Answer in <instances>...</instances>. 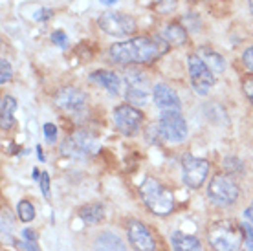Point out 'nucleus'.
I'll return each mask as SVG.
<instances>
[{
    "instance_id": "1",
    "label": "nucleus",
    "mask_w": 253,
    "mask_h": 251,
    "mask_svg": "<svg viewBox=\"0 0 253 251\" xmlns=\"http://www.w3.org/2000/svg\"><path fill=\"white\" fill-rule=\"evenodd\" d=\"M167 50H169V42L165 39L136 37L125 42L112 44L108 55L118 64H145L154 63Z\"/></svg>"
},
{
    "instance_id": "2",
    "label": "nucleus",
    "mask_w": 253,
    "mask_h": 251,
    "mask_svg": "<svg viewBox=\"0 0 253 251\" xmlns=\"http://www.w3.org/2000/svg\"><path fill=\"white\" fill-rule=\"evenodd\" d=\"M141 198L145 202V206L149 211L154 214H169L174 209V198L169 189H165L160 182H156L154 178H147L141 189Z\"/></svg>"
},
{
    "instance_id": "3",
    "label": "nucleus",
    "mask_w": 253,
    "mask_h": 251,
    "mask_svg": "<svg viewBox=\"0 0 253 251\" xmlns=\"http://www.w3.org/2000/svg\"><path fill=\"white\" fill-rule=\"evenodd\" d=\"M208 240L215 251H239L242 244V224L233 222H216L209 229Z\"/></svg>"
},
{
    "instance_id": "4",
    "label": "nucleus",
    "mask_w": 253,
    "mask_h": 251,
    "mask_svg": "<svg viewBox=\"0 0 253 251\" xmlns=\"http://www.w3.org/2000/svg\"><path fill=\"white\" fill-rule=\"evenodd\" d=\"M158 130L169 143H182L187 138V123L180 110H164L160 116Z\"/></svg>"
},
{
    "instance_id": "5",
    "label": "nucleus",
    "mask_w": 253,
    "mask_h": 251,
    "mask_svg": "<svg viewBox=\"0 0 253 251\" xmlns=\"http://www.w3.org/2000/svg\"><path fill=\"white\" fill-rule=\"evenodd\" d=\"M97 149H99L97 139L90 132H84V130L74 132L61 145V152H63L64 156L76 158V160L92 156V154L97 152Z\"/></svg>"
},
{
    "instance_id": "6",
    "label": "nucleus",
    "mask_w": 253,
    "mask_h": 251,
    "mask_svg": "<svg viewBox=\"0 0 253 251\" xmlns=\"http://www.w3.org/2000/svg\"><path fill=\"white\" fill-rule=\"evenodd\" d=\"M239 193H241L239 185L229 176H215L208 187V198L220 208L235 204L239 198Z\"/></svg>"
},
{
    "instance_id": "7",
    "label": "nucleus",
    "mask_w": 253,
    "mask_h": 251,
    "mask_svg": "<svg viewBox=\"0 0 253 251\" xmlns=\"http://www.w3.org/2000/svg\"><path fill=\"white\" fill-rule=\"evenodd\" d=\"M187 66H189L191 84L195 88V92L198 95H206L211 90V86L215 84L213 72L206 66V63L196 53L187 57Z\"/></svg>"
},
{
    "instance_id": "8",
    "label": "nucleus",
    "mask_w": 253,
    "mask_h": 251,
    "mask_svg": "<svg viewBox=\"0 0 253 251\" xmlns=\"http://www.w3.org/2000/svg\"><path fill=\"white\" fill-rule=\"evenodd\" d=\"M97 24L103 32L108 35H114V37H123V35H130L136 32V20L125 13L118 11L103 13L97 20Z\"/></svg>"
},
{
    "instance_id": "9",
    "label": "nucleus",
    "mask_w": 253,
    "mask_h": 251,
    "mask_svg": "<svg viewBox=\"0 0 253 251\" xmlns=\"http://www.w3.org/2000/svg\"><path fill=\"white\" fill-rule=\"evenodd\" d=\"M53 101H55L57 108L68 114H81L86 108V94L74 86H64L57 90Z\"/></svg>"
},
{
    "instance_id": "10",
    "label": "nucleus",
    "mask_w": 253,
    "mask_h": 251,
    "mask_svg": "<svg viewBox=\"0 0 253 251\" xmlns=\"http://www.w3.org/2000/svg\"><path fill=\"white\" fill-rule=\"evenodd\" d=\"M141 121H143V114L130 105H121L114 110V123L118 126V130L123 132L125 136L138 134Z\"/></svg>"
},
{
    "instance_id": "11",
    "label": "nucleus",
    "mask_w": 253,
    "mask_h": 251,
    "mask_svg": "<svg viewBox=\"0 0 253 251\" xmlns=\"http://www.w3.org/2000/svg\"><path fill=\"white\" fill-rule=\"evenodd\" d=\"M184 183L191 189H198L206 182V176H208L209 164L202 158L195 156H185L184 158Z\"/></svg>"
},
{
    "instance_id": "12",
    "label": "nucleus",
    "mask_w": 253,
    "mask_h": 251,
    "mask_svg": "<svg viewBox=\"0 0 253 251\" xmlns=\"http://www.w3.org/2000/svg\"><path fill=\"white\" fill-rule=\"evenodd\" d=\"M126 237H128V242L132 244V248L136 251H154L156 250V244H154V239L149 233L141 222L138 220H130L128 226H126Z\"/></svg>"
},
{
    "instance_id": "13",
    "label": "nucleus",
    "mask_w": 253,
    "mask_h": 251,
    "mask_svg": "<svg viewBox=\"0 0 253 251\" xmlns=\"http://www.w3.org/2000/svg\"><path fill=\"white\" fill-rule=\"evenodd\" d=\"M152 101L162 112L164 110H180L182 108V103H180V97L176 95V92L171 86L162 84V83L152 88Z\"/></svg>"
},
{
    "instance_id": "14",
    "label": "nucleus",
    "mask_w": 253,
    "mask_h": 251,
    "mask_svg": "<svg viewBox=\"0 0 253 251\" xmlns=\"http://www.w3.org/2000/svg\"><path fill=\"white\" fill-rule=\"evenodd\" d=\"M196 55L202 59L206 66H208L213 74H224V70H226V61H224V57L220 53H216L215 50H211L209 46H200L198 50H196Z\"/></svg>"
},
{
    "instance_id": "15",
    "label": "nucleus",
    "mask_w": 253,
    "mask_h": 251,
    "mask_svg": "<svg viewBox=\"0 0 253 251\" xmlns=\"http://www.w3.org/2000/svg\"><path fill=\"white\" fill-rule=\"evenodd\" d=\"M90 81L101 84V86L105 88V90H108L112 95L120 94L121 81L114 72H108V70H97V72H92V74H90Z\"/></svg>"
},
{
    "instance_id": "16",
    "label": "nucleus",
    "mask_w": 253,
    "mask_h": 251,
    "mask_svg": "<svg viewBox=\"0 0 253 251\" xmlns=\"http://www.w3.org/2000/svg\"><path fill=\"white\" fill-rule=\"evenodd\" d=\"M94 251H126V248L118 235L105 231L94 240Z\"/></svg>"
},
{
    "instance_id": "17",
    "label": "nucleus",
    "mask_w": 253,
    "mask_h": 251,
    "mask_svg": "<svg viewBox=\"0 0 253 251\" xmlns=\"http://www.w3.org/2000/svg\"><path fill=\"white\" fill-rule=\"evenodd\" d=\"M15 110H17V101L11 95L2 97V107H0V126L2 130H9L15 125Z\"/></svg>"
},
{
    "instance_id": "18",
    "label": "nucleus",
    "mask_w": 253,
    "mask_h": 251,
    "mask_svg": "<svg viewBox=\"0 0 253 251\" xmlns=\"http://www.w3.org/2000/svg\"><path fill=\"white\" fill-rule=\"evenodd\" d=\"M171 242L174 251H202L200 240L193 237V235H185V233L176 231L171 237Z\"/></svg>"
},
{
    "instance_id": "19",
    "label": "nucleus",
    "mask_w": 253,
    "mask_h": 251,
    "mask_svg": "<svg viewBox=\"0 0 253 251\" xmlns=\"http://www.w3.org/2000/svg\"><path fill=\"white\" fill-rule=\"evenodd\" d=\"M164 39L169 44H172V46H182V44L187 42V30H185V28L182 24L171 22V24L165 26Z\"/></svg>"
},
{
    "instance_id": "20",
    "label": "nucleus",
    "mask_w": 253,
    "mask_h": 251,
    "mask_svg": "<svg viewBox=\"0 0 253 251\" xmlns=\"http://www.w3.org/2000/svg\"><path fill=\"white\" fill-rule=\"evenodd\" d=\"M79 216L84 224H99L103 218H105V209H103L101 204H88V206H83L79 209Z\"/></svg>"
},
{
    "instance_id": "21",
    "label": "nucleus",
    "mask_w": 253,
    "mask_h": 251,
    "mask_svg": "<svg viewBox=\"0 0 253 251\" xmlns=\"http://www.w3.org/2000/svg\"><path fill=\"white\" fill-rule=\"evenodd\" d=\"M125 84L126 88H138V90H145L149 92V79L143 72H138V70H126L125 72Z\"/></svg>"
},
{
    "instance_id": "22",
    "label": "nucleus",
    "mask_w": 253,
    "mask_h": 251,
    "mask_svg": "<svg viewBox=\"0 0 253 251\" xmlns=\"http://www.w3.org/2000/svg\"><path fill=\"white\" fill-rule=\"evenodd\" d=\"M125 99L128 105L143 107V105H147V101H149V92H145V90H138V88H126Z\"/></svg>"
},
{
    "instance_id": "23",
    "label": "nucleus",
    "mask_w": 253,
    "mask_h": 251,
    "mask_svg": "<svg viewBox=\"0 0 253 251\" xmlns=\"http://www.w3.org/2000/svg\"><path fill=\"white\" fill-rule=\"evenodd\" d=\"M17 214H19L20 222H32L35 218V208L32 206V202L20 200L17 206Z\"/></svg>"
},
{
    "instance_id": "24",
    "label": "nucleus",
    "mask_w": 253,
    "mask_h": 251,
    "mask_svg": "<svg viewBox=\"0 0 253 251\" xmlns=\"http://www.w3.org/2000/svg\"><path fill=\"white\" fill-rule=\"evenodd\" d=\"M222 167H224V170L229 172V174H242V172H244V164H242V160H239V158H235V156L224 158Z\"/></svg>"
},
{
    "instance_id": "25",
    "label": "nucleus",
    "mask_w": 253,
    "mask_h": 251,
    "mask_svg": "<svg viewBox=\"0 0 253 251\" xmlns=\"http://www.w3.org/2000/svg\"><path fill=\"white\" fill-rule=\"evenodd\" d=\"M0 233H2V239L4 240H9L11 239V233H13V218L11 214L7 213V211H2L0 214Z\"/></svg>"
},
{
    "instance_id": "26",
    "label": "nucleus",
    "mask_w": 253,
    "mask_h": 251,
    "mask_svg": "<svg viewBox=\"0 0 253 251\" xmlns=\"http://www.w3.org/2000/svg\"><path fill=\"white\" fill-rule=\"evenodd\" d=\"M187 30V32H198L200 28H202V22H200V19H198V15H193V13H189V15H185L184 17V24H182Z\"/></svg>"
},
{
    "instance_id": "27",
    "label": "nucleus",
    "mask_w": 253,
    "mask_h": 251,
    "mask_svg": "<svg viewBox=\"0 0 253 251\" xmlns=\"http://www.w3.org/2000/svg\"><path fill=\"white\" fill-rule=\"evenodd\" d=\"M11 76H13V70H11L9 61L0 59V83H2V84H6L7 81H11Z\"/></svg>"
},
{
    "instance_id": "28",
    "label": "nucleus",
    "mask_w": 253,
    "mask_h": 251,
    "mask_svg": "<svg viewBox=\"0 0 253 251\" xmlns=\"http://www.w3.org/2000/svg\"><path fill=\"white\" fill-rule=\"evenodd\" d=\"M242 231H244V240H246L248 251H253V226L250 222H242Z\"/></svg>"
},
{
    "instance_id": "29",
    "label": "nucleus",
    "mask_w": 253,
    "mask_h": 251,
    "mask_svg": "<svg viewBox=\"0 0 253 251\" xmlns=\"http://www.w3.org/2000/svg\"><path fill=\"white\" fill-rule=\"evenodd\" d=\"M50 41L53 44H57L59 48H66V46H68V37H66V35H64V32H61V30H57V32H53L50 35Z\"/></svg>"
},
{
    "instance_id": "30",
    "label": "nucleus",
    "mask_w": 253,
    "mask_h": 251,
    "mask_svg": "<svg viewBox=\"0 0 253 251\" xmlns=\"http://www.w3.org/2000/svg\"><path fill=\"white\" fill-rule=\"evenodd\" d=\"M44 139L48 143H55V139H57V126L53 125V123H46L44 125Z\"/></svg>"
},
{
    "instance_id": "31",
    "label": "nucleus",
    "mask_w": 253,
    "mask_h": 251,
    "mask_svg": "<svg viewBox=\"0 0 253 251\" xmlns=\"http://www.w3.org/2000/svg\"><path fill=\"white\" fill-rule=\"evenodd\" d=\"M53 17V11L48 9V7H42V9H37V11L33 13V19L39 20V22H44V20L51 19Z\"/></svg>"
},
{
    "instance_id": "32",
    "label": "nucleus",
    "mask_w": 253,
    "mask_h": 251,
    "mask_svg": "<svg viewBox=\"0 0 253 251\" xmlns=\"http://www.w3.org/2000/svg\"><path fill=\"white\" fill-rule=\"evenodd\" d=\"M41 189H42L44 198L48 200L50 198V174L48 172H42V176H41Z\"/></svg>"
},
{
    "instance_id": "33",
    "label": "nucleus",
    "mask_w": 253,
    "mask_h": 251,
    "mask_svg": "<svg viewBox=\"0 0 253 251\" xmlns=\"http://www.w3.org/2000/svg\"><path fill=\"white\" fill-rule=\"evenodd\" d=\"M242 63L246 66L250 72H253V46H250L246 51H244V55H242Z\"/></svg>"
},
{
    "instance_id": "34",
    "label": "nucleus",
    "mask_w": 253,
    "mask_h": 251,
    "mask_svg": "<svg viewBox=\"0 0 253 251\" xmlns=\"http://www.w3.org/2000/svg\"><path fill=\"white\" fill-rule=\"evenodd\" d=\"M242 90H244V94L250 97V101L253 103V77H248L246 81L242 83Z\"/></svg>"
},
{
    "instance_id": "35",
    "label": "nucleus",
    "mask_w": 253,
    "mask_h": 251,
    "mask_svg": "<svg viewBox=\"0 0 253 251\" xmlns=\"http://www.w3.org/2000/svg\"><path fill=\"white\" fill-rule=\"evenodd\" d=\"M22 237L26 239V242H35V240H37V233L32 231V229H24V231H22Z\"/></svg>"
},
{
    "instance_id": "36",
    "label": "nucleus",
    "mask_w": 253,
    "mask_h": 251,
    "mask_svg": "<svg viewBox=\"0 0 253 251\" xmlns=\"http://www.w3.org/2000/svg\"><path fill=\"white\" fill-rule=\"evenodd\" d=\"M19 248H24V250H28V251H41L35 242H19Z\"/></svg>"
},
{
    "instance_id": "37",
    "label": "nucleus",
    "mask_w": 253,
    "mask_h": 251,
    "mask_svg": "<svg viewBox=\"0 0 253 251\" xmlns=\"http://www.w3.org/2000/svg\"><path fill=\"white\" fill-rule=\"evenodd\" d=\"M246 216L250 218V222H252V226H253V204H252V208L246 211Z\"/></svg>"
},
{
    "instance_id": "38",
    "label": "nucleus",
    "mask_w": 253,
    "mask_h": 251,
    "mask_svg": "<svg viewBox=\"0 0 253 251\" xmlns=\"http://www.w3.org/2000/svg\"><path fill=\"white\" fill-rule=\"evenodd\" d=\"M101 4H105V6H112V4H116L118 0H99Z\"/></svg>"
},
{
    "instance_id": "39",
    "label": "nucleus",
    "mask_w": 253,
    "mask_h": 251,
    "mask_svg": "<svg viewBox=\"0 0 253 251\" xmlns=\"http://www.w3.org/2000/svg\"><path fill=\"white\" fill-rule=\"evenodd\" d=\"M37 154H39V160H41V162H42V160H44V158H42V152H41V147H37Z\"/></svg>"
},
{
    "instance_id": "40",
    "label": "nucleus",
    "mask_w": 253,
    "mask_h": 251,
    "mask_svg": "<svg viewBox=\"0 0 253 251\" xmlns=\"http://www.w3.org/2000/svg\"><path fill=\"white\" fill-rule=\"evenodd\" d=\"M250 2V11H252V15H253V0H248Z\"/></svg>"
}]
</instances>
